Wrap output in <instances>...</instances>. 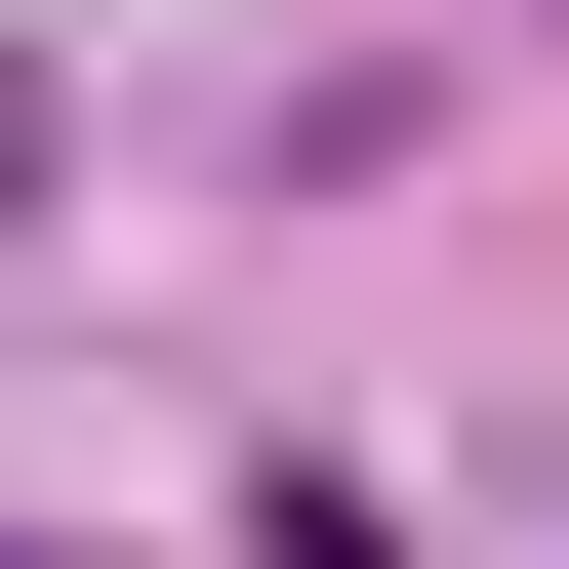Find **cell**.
<instances>
[{
    "label": "cell",
    "instance_id": "cell-1",
    "mask_svg": "<svg viewBox=\"0 0 569 569\" xmlns=\"http://www.w3.org/2000/svg\"><path fill=\"white\" fill-rule=\"evenodd\" d=\"M0 163H41V82H0Z\"/></svg>",
    "mask_w": 569,
    "mask_h": 569
}]
</instances>
